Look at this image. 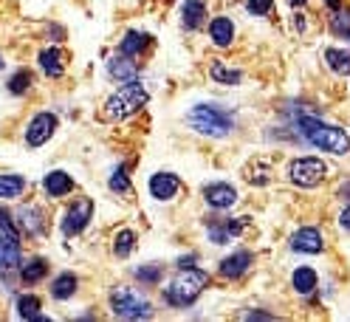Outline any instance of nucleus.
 <instances>
[{"instance_id": "f257e3e1", "label": "nucleus", "mask_w": 350, "mask_h": 322, "mask_svg": "<svg viewBox=\"0 0 350 322\" xmlns=\"http://www.w3.org/2000/svg\"><path fill=\"white\" fill-rule=\"evenodd\" d=\"M147 99H150V94H147L144 85L136 82V79H130V82L122 85L116 94H111V96L105 99V105L99 107V119L105 124L124 122V119H130L133 113H139L142 107L147 105Z\"/></svg>"}, {"instance_id": "f03ea898", "label": "nucleus", "mask_w": 350, "mask_h": 322, "mask_svg": "<svg viewBox=\"0 0 350 322\" xmlns=\"http://www.w3.org/2000/svg\"><path fill=\"white\" fill-rule=\"evenodd\" d=\"M297 133H299L305 142H308V144L325 150V153L345 156L347 150H350V136L342 131V127L325 124V122H319L317 116H297Z\"/></svg>"}, {"instance_id": "7ed1b4c3", "label": "nucleus", "mask_w": 350, "mask_h": 322, "mask_svg": "<svg viewBox=\"0 0 350 322\" xmlns=\"http://www.w3.org/2000/svg\"><path fill=\"white\" fill-rule=\"evenodd\" d=\"M209 283V274L201 271V269H195V266H187L181 269V274L175 277V280L164 289V299H167V306L172 308H189L195 299H198L204 294Z\"/></svg>"}, {"instance_id": "20e7f679", "label": "nucleus", "mask_w": 350, "mask_h": 322, "mask_svg": "<svg viewBox=\"0 0 350 322\" xmlns=\"http://www.w3.org/2000/svg\"><path fill=\"white\" fill-rule=\"evenodd\" d=\"M187 124L192 127V131H198L204 136H212V139H226L232 133V127H234L232 116L215 102L195 105L192 111L187 113Z\"/></svg>"}, {"instance_id": "39448f33", "label": "nucleus", "mask_w": 350, "mask_h": 322, "mask_svg": "<svg viewBox=\"0 0 350 322\" xmlns=\"http://www.w3.org/2000/svg\"><path fill=\"white\" fill-rule=\"evenodd\" d=\"M111 311L122 319H147V317H152L150 299L142 291L130 289V286H119V289L111 291Z\"/></svg>"}, {"instance_id": "423d86ee", "label": "nucleus", "mask_w": 350, "mask_h": 322, "mask_svg": "<svg viewBox=\"0 0 350 322\" xmlns=\"http://www.w3.org/2000/svg\"><path fill=\"white\" fill-rule=\"evenodd\" d=\"M325 176H327L325 161H319V159H314V156L294 159V161L288 164V181L297 184V187H305V189L322 184Z\"/></svg>"}, {"instance_id": "0eeeda50", "label": "nucleus", "mask_w": 350, "mask_h": 322, "mask_svg": "<svg viewBox=\"0 0 350 322\" xmlns=\"http://www.w3.org/2000/svg\"><path fill=\"white\" fill-rule=\"evenodd\" d=\"M94 218V204L88 198H77L68 204V209L62 212V221H59V229L65 238H77V234L85 232V226L91 224Z\"/></svg>"}, {"instance_id": "6e6552de", "label": "nucleus", "mask_w": 350, "mask_h": 322, "mask_svg": "<svg viewBox=\"0 0 350 322\" xmlns=\"http://www.w3.org/2000/svg\"><path fill=\"white\" fill-rule=\"evenodd\" d=\"M246 218H209L206 224V234L215 246H224V243H232L240 232L246 229Z\"/></svg>"}, {"instance_id": "1a4fd4ad", "label": "nucleus", "mask_w": 350, "mask_h": 322, "mask_svg": "<svg viewBox=\"0 0 350 322\" xmlns=\"http://www.w3.org/2000/svg\"><path fill=\"white\" fill-rule=\"evenodd\" d=\"M54 133H57V116L49 113V111H40L26 127V144L29 147H42Z\"/></svg>"}, {"instance_id": "9d476101", "label": "nucleus", "mask_w": 350, "mask_h": 322, "mask_svg": "<svg viewBox=\"0 0 350 322\" xmlns=\"http://www.w3.org/2000/svg\"><path fill=\"white\" fill-rule=\"evenodd\" d=\"M23 260V249H20V234L0 229V271H12Z\"/></svg>"}, {"instance_id": "9b49d317", "label": "nucleus", "mask_w": 350, "mask_h": 322, "mask_svg": "<svg viewBox=\"0 0 350 322\" xmlns=\"http://www.w3.org/2000/svg\"><path fill=\"white\" fill-rule=\"evenodd\" d=\"M17 232H23L29 234V238H40V234H46L49 232V221H46V215H42L37 206H23V209H17Z\"/></svg>"}, {"instance_id": "f8f14e48", "label": "nucleus", "mask_w": 350, "mask_h": 322, "mask_svg": "<svg viewBox=\"0 0 350 322\" xmlns=\"http://www.w3.org/2000/svg\"><path fill=\"white\" fill-rule=\"evenodd\" d=\"M181 192V178L175 173H156L150 176V196L156 201H172Z\"/></svg>"}, {"instance_id": "ddd939ff", "label": "nucleus", "mask_w": 350, "mask_h": 322, "mask_svg": "<svg viewBox=\"0 0 350 322\" xmlns=\"http://www.w3.org/2000/svg\"><path fill=\"white\" fill-rule=\"evenodd\" d=\"M291 249L294 252H302V254H319L325 249V241H322V232L317 226H302L291 234Z\"/></svg>"}, {"instance_id": "4468645a", "label": "nucleus", "mask_w": 350, "mask_h": 322, "mask_svg": "<svg viewBox=\"0 0 350 322\" xmlns=\"http://www.w3.org/2000/svg\"><path fill=\"white\" fill-rule=\"evenodd\" d=\"M204 201L212 209H232L237 204V189L232 184H206L204 187Z\"/></svg>"}, {"instance_id": "2eb2a0df", "label": "nucleus", "mask_w": 350, "mask_h": 322, "mask_svg": "<svg viewBox=\"0 0 350 322\" xmlns=\"http://www.w3.org/2000/svg\"><path fill=\"white\" fill-rule=\"evenodd\" d=\"M252 260H254V254L240 249V252H234V254H229L221 260V274L226 277V280H240V277L252 269Z\"/></svg>"}, {"instance_id": "dca6fc26", "label": "nucleus", "mask_w": 350, "mask_h": 322, "mask_svg": "<svg viewBox=\"0 0 350 322\" xmlns=\"http://www.w3.org/2000/svg\"><path fill=\"white\" fill-rule=\"evenodd\" d=\"M206 0H184V6H181V26L187 31H198L204 23H206Z\"/></svg>"}, {"instance_id": "f3484780", "label": "nucleus", "mask_w": 350, "mask_h": 322, "mask_svg": "<svg viewBox=\"0 0 350 322\" xmlns=\"http://www.w3.org/2000/svg\"><path fill=\"white\" fill-rule=\"evenodd\" d=\"M74 189V178L65 173V170H51V173L42 178V192L49 198H65Z\"/></svg>"}, {"instance_id": "a211bd4d", "label": "nucleus", "mask_w": 350, "mask_h": 322, "mask_svg": "<svg viewBox=\"0 0 350 322\" xmlns=\"http://www.w3.org/2000/svg\"><path fill=\"white\" fill-rule=\"evenodd\" d=\"M37 62H40V71L46 74V77H51V79H59L65 74V51L57 49V46L42 49L40 57H37Z\"/></svg>"}, {"instance_id": "6ab92c4d", "label": "nucleus", "mask_w": 350, "mask_h": 322, "mask_svg": "<svg viewBox=\"0 0 350 322\" xmlns=\"http://www.w3.org/2000/svg\"><path fill=\"white\" fill-rule=\"evenodd\" d=\"M107 74H111L116 82H130V79H136L139 66L133 62V57L119 54V57H111V59H107Z\"/></svg>"}, {"instance_id": "aec40b11", "label": "nucleus", "mask_w": 350, "mask_h": 322, "mask_svg": "<svg viewBox=\"0 0 350 322\" xmlns=\"http://www.w3.org/2000/svg\"><path fill=\"white\" fill-rule=\"evenodd\" d=\"M209 37L217 49H226L234 42V23L224 14V17H215L212 23H209Z\"/></svg>"}, {"instance_id": "412c9836", "label": "nucleus", "mask_w": 350, "mask_h": 322, "mask_svg": "<svg viewBox=\"0 0 350 322\" xmlns=\"http://www.w3.org/2000/svg\"><path fill=\"white\" fill-rule=\"evenodd\" d=\"M150 42H152V37L150 34H144V31H127L124 37H122V42H119V51L124 54V57H142L147 49H150Z\"/></svg>"}, {"instance_id": "4be33fe9", "label": "nucleus", "mask_w": 350, "mask_h": 322, "mask_svg": "<svg viewBox=\"0 0 350 322\" xmlns=\"http://www.w3.org/2000/svg\"><path fill=\"white\" fill-rule=\"evenodd\" d=\"M26 192V178L17 173H0V201H14Z\"/></svg>"}, {"instance_id": "5701e85b", "label": "nucleus", "mask_w": 350, "mask_h": 322, "mask_svg": "<svg viewBox=\"0 0 350 322\" xmlns=\"http://www.w3.org/2000/svg\"><path fill=\"white\" fill-rule=\"evenodd\" d=\"M291 286H294L297 294H311V291H317V286H319V277H317L314 269L299 266V269H294V274H291Z\"/></svg>"}, {"instance_id": "b1692460", "label": "nucleus", "mask_w": 350, "mask_h": 322, "mask_svg": "<svg viewBox=\"0 0 350 322\" xmlns=\"http://www.w3.org/2000/svg\"><path fill=\"white\" fill-rule=\"evenodd\" d=\"M14 308H17V317H20V319H46V317L40 314L42 299H40L37 294H20L17 303H14Z\"/></svg>"}, {"instance_id": "393cba45", "label": "nucleus", "mask_w": 350, "mask_h": 322, "mask_svg": "<svg viewBox=\"0 0 350 322\" xmlns=\"http://www.w3.org/2000/svg\"><path fill=\"white\" fill-rule=\"evenodd\" d=\"M46 274H49V260H42V257H31L29 263L20 266V280L29 283V286L46 280Z\"/></svg>"}, {"instance_id": "a878e982", "label": "nucleus", "mask_w": 350, "mask_h": 322, "mask_svg": "<svg viewBox=\"0 0 350 322\" xmlns=\"http://www.w3.org/2000/svg\"><path fill=\"white\" fill-rule=\"evenodd\" d=\"M77 289H79L77 274L62 271V274L57 277V280H54V286H51V297H54V299H68V297H74V294H77Z\"/></svg>"}, {"instance_id": "bb28decb", "label": "nucleus", "mask_w": 350, "mask_h": 322, "mask_svg": "<svg viewBox=\"0 0 350 322\" xmlns=\"http://www.w3.org/2000/svg\"><path fill=\"white\" fill-rule=\"evenodd\" d=\"M246 181L254 184V187H266V184L271 181V164L262 161V159L249 161V167H246Z\"/></svg>"}, {"instance_id": "cd10ccee", "label": "nucleus", "mask_w": 350, "mask_h": 322, "mask_svg": "<svg viewBox=\"0 0 350 322\" xmlns=\"http://www.w3.org/2000/svg\"><path fill=\"white\" fill-rule=\"evenodd\" d=\"M325 62L327 68L339 77H347L350 74V51H342V49H327L325 51Z\"/></svg>"}, {"instance_id": "c85d7f7f", "label": "nucleus", "mask_w": 350, "mask_h": 322, "mask_svg": "<svg viewBox=\"0 0 350 322\" xmlns=\"http://www.w3.org/2000/svg\"><path fill=\"white\" fill-rule=\"evenodd\" d=\"M31 82H34V77H31V71H29V68L14 71V74H12V79H9V94L23 96L26 91H31Z\"/></svg>"}, {"instance_id": "c756f323", "label": "nucleus", "mask_w": 350, "mask_h": 322, "mask_svg": "<svg viewBox=\"0 0 350 322\" xmlns=\"http://www.w3.org/2000/svg\"><path fill=\"white\" fill-rule=\"evenodd\" d=\"M212 79L221 82V85H240V79H243V74H240L237 68H226L224 62H215V66L209 68Z\"/></svg>"}, {"instance_id": "7c9ffc66", "label": "nucleus", "mask_w": 350, "mask_h": 322, "mask_svg": "<svg viewBox=\"0 0 350 322\" xmlns=\"http://www.w3.org/2000/svg\"><path fill=\"white\" fill-rule=\"evenodd\" d=\"M136 249V232L133 229H122L113 241V252L116 257H130V252Z\"/></svg>"}, {"instance_id": "2f4dec72", "label": "nucleus", "mask_w": 350, "mask_h": 322, "mask_svg": "<svg viewBox=\"0 0 350 322\" xmlns=\"http://www.w3.org/2000/svg\"><path fill=\"white\" fill-rule=\"evenodd\" d=\"M107 187H111L116 196H130L133 192V184H130V176H127V170L124 167H116L113 173H111V181H107Z\"/></svg>"}, {"instance_id": "473e14b6", "label": "nucleus", "mask_w": 350, "mask_h": 322, "mask_svg": "<svg viewBox=\"0 0 350 322\" xmlns=\"http://www.w3.org/2000/svg\"><path fill=\"white\" fill-rule=\"evenodd\" d=\"M331 29L339 37H350V9H342V6L336 9V14L331 20Z\"/></svg>"}, {"instance_id": "72a5a7b5", "label": "nucleus", "mask_w": 350, "mask_h": 322, "mask_svg": "<svg viewBox=\"0 0 350 322\" xmlns=\"http://www.w3.org/2000/svg\"><path fill=\"white\" fill-rule=\"evenodd\" d=\"M136 280L142 286H156L161 280V266H139L136 269Z\"/></svg>"}, {"instance_id": "f704fd0d", "label": "nucleus", "mask_w": 350, "mask_h": 322, "mask_svg": "<svg viewBox=\"0 0 350 322\" xmlns=\"http://www.w3.org/2000/svg\"><path fill=\"white\" fill-rule=\"evenodd\" d=\"M246 12L254 17H266L274 12V0H246Z\"/></svg>"}, {"instance_id": "c9c22d12", "label": "nucleus", "mask_w": 350, "mask_h": 322, "mask_svg": "<svg viewBox=\"0 0 350 322\" xmlns=\"http://www.w3.org/2000/svg\"><path fill=\"white\" fill-rule=\"evenodd\" d=\"M0 229H6V232H14V234H20V232H17V224L12 221V215H9L3 206H0Z\"/></svg>"}, {"instance_id": "e433bc0d", "label": "nucleus", "mask_w": 350, "mask_h": 322, "mask_svg": "<svg viewBox=\"0 0 350 322\" xmlns=\"http://www.w3.org/2000/svg\"><path fill=\"white\" fill-rule=\"evenodd\" d=\"M240 319H274V314H269V311H243Z\"/></svg>"}, {"instance_id": "4c0bfd02", "label": "nucleus", "mask_w": 350, "mask_h": 322, "mask_svg": "<svg viewBox=\"0 0 350 322\" xmlns=\"http://www.w3.org/2000/svg\"><path fill=\"white\" fill-rule=\"evenodd\" d=\"M339 226L350 232V206H345V209H342V215H339Z\"/></svg>"}, {"instance_id": "58836bf2", "label": "nucleus", "mask_w": 350, "mask_h": 322, "mask_svg": "<svg viewBox=\"0 0 350 322\" xmlns=\"http://www.w3.org/2000/svg\"><path fill=\"white\" fill-rule=\"evenodd\" d=\"M325 3H327V9H331V12H336V9H339V0H325Z\"/></svg>"}, {"instance_id": "ea45409f", "label": "nucleus", "mask_w": 350, "mask_h": 322, "mask_svg": "<svg viewBox=\"0 0 350 322\" xmlns=\"http://www.w3.org/2000/svg\"><path fill=\"white\" fill-rule=\"evenodd\" d=\"M299 3H305V0H291V6H299Z\"/></svg>"}, {"instance_id": "a19ab883", "label": "nucleus", "mask_w": 350, "mask_h": 322, "mask_svg": "<svg viewBox=\"0 0 350 322\" xmlns=\"http://www.w3.org/2000/svg\"><path fill=\"white\" fill-rule=\"evenodd\" d=\"M3 66H6V59H3V57H0V71H3Z\"/></svg>"}]
</instances>
